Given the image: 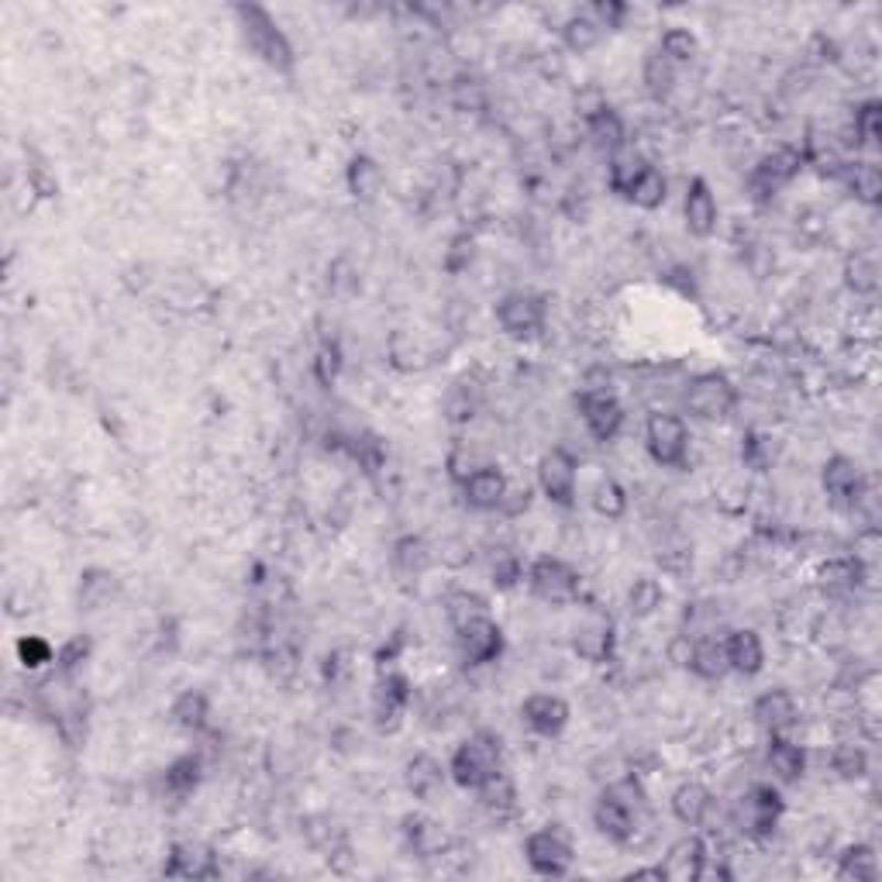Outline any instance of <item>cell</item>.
<instances>
[{
    "instance_id": "3",
    "label": "cell",
    "mask_w": 882,
    "mask_h": 882,
    "mask_svg": "<svg viewBox=\"0 0 882 882\" xmlns=\"http://www.w3.org/2000/svg\"><path fill=\"white\" fill-rule=\"evenodd\" d=\"M807 166V159H804V149H796V145H776V149H769L759 163L752 166V173H748V197L765 204L772 200L776 194H783L786 186L799 176V170Z\"/></svg>"
},
{
    "instance_id": "17",
    "label": "cell",
    "mask_w": 882,
    "mask_h": 882,
    "mask_svg": "<svg viewBox=\"0 0 882 882\" xmlns=\"http://www.w3.org/2000/svg\"><path fill=\"white\" fill-rule=\"evenodd\" d=\"M865 566L859 563L854 555H838V558H827L817 573V586L827 600H848L859 594V586L865 582Z\"/></svg>"
},
{
    "instance_id": "43",
    "label": "cell",
    "mask_w": 882,
    "mask_h": 882,
    "mask_svg": "<svg viewBox=\"0 0 882 882\" xmlns=\"http://www.w3.org/2000/svg\"><path fill=\"white\" fill-rule=\"evenodd\" d=\"M662 600H665L662 582L652 579V576H641V579H634L631 594H628V610H631L634 621H645V618H652V613L662 607Z\"/></svg>"
},
{
    "instance_id": "28",
    "label": "cell",
    "mask_w": 882,
    "mask_h": 882,
    "mask_svg": "<svg viewBox=\"0 0 882 882\" xmlns=\"http://www.w3.org/2000/svg\"><path fill=\"white\" fill-rule=\"evenodd\" d=\"M586 139H590V145L597 152H603L610 159L613 152L628 145V124L613 107H603V111H597L594 118H586Z\"/></svg>"
},
{
    "instance_id": "54",
    "label": "cell",
    "mask_w": 882,
    "mask_h": 882,
    "mask_svg": "<svg viewBox=\"0 0 882 882\" xmlns=\"http://www.w3.org/2000/svg\"><path fill=\"white\" fill-rule=\"evenodd\" d=\"M469 262H472V238L469 235L451 238V246L445 252V270L448 273H462V270H469Z\"/></svg>"
},
{
    "instance_id": "25",
    "label": "cell",
    "mask_w": 882,
    "mask_h": 882,
    "mask_svg": "<svg viewBox=\"0 0 882 882\" xmlns=\"http://www.w3.org/2000/svg\"><path fill=\"white\" fill-rule=\"evenodd\" d=\"M689 673L704 679V683H717L731 673L728 665V652H725V638L717 634H704V638H693V649H689Z\"/></svg>"
},
{
    "instance_id": "50",
    "label": "cell",
    "mask_w": 882,
    "mask_h": 882,
    "mask_svg": "<svg viewBox=\"0 0 882 882\" xmlns=\"http://www.w3.org/2000/svg\"><path fill=\"white\" fill-rule=\"evenodd\" d=\"M56 649L48 645L45 638H39V634H24V638H18V662L24 665V669H42V665H48V662H56Z\"/></svg>"
},
{
    "instance_id": "15",
    "label": "cell",
    "mask_w": 882,
    "mask_h": 882,
    "mask_svg": "<svg viewBox=\"0 0 882 882\" xmlns=\"http://www.w3.org/2000/svg\"><path fill=\"white\" fill-rule=\"evenodd\" d=\"M820 487H824V497L831 500L835 507H845L851 511L854 500H859L862 487H865V476L859 469V462L848 459V456H831L820 469Z\"/></svg>"
},
{
    "instance_id": "6",
    "label": "cell",
    "mask_w": 882,
    "mask_h": 882,
    "mask_svg": "<svg viewBox=\"0 0 882 882\" xmlns=\"http://www.w3.org/2000/svg\"><path fill=\"white\" fill-rule=\"evenodd\" d=\"M689 427L679 414L673 411H655L645 424V448L652 462L665 466V469H683L689 459Z\"/></svg>"
},
{
    "instance_id": "39",
    "label": "cell",
    "mask_w": 882,
    "mask_h": 882,
    "mask_svg": "<svg viewBox=\"0 0 882 882\" xmlns=\"http://www.w3.org/2000/svg\"><path fill=\"white\" fill-rule=\"evenodd\" d=\"M845 286L854 297H875L879 293V262L869 252H854L845 259Z\"/></svg>"
},
{
    "instance_id": "9",
    "label": "cell",
    "mask_w": 882,
    "mask_h": 882,
    "mask_svg": "<svg viewBox=\"0 0 882 882\" xmlns=\"http://www.w3.org/2000/svg\"><path fill=\"white\" fill-rule=\"evenodd\" d=\"M576 487H579V462L569 448L555 445L538 459V490L545 493L548 503L569 507L576 503Z\"/></svg>"
},
{
    "instance_id": "32",
    "label": "cell",
    "mask_w": 882,
    "mask_h": 882,
    "mask_svg": "<svg viewBox=\"0 0 882 882\" xmlns=\"http://www.w3.org/2000/svg\"><path fill=\"white\" fill-rule=\"evenodd\" d=\"M624 197L641 210H658L665 204V197H669V179H665V173L658 166L649 163L638 173V179L631 183V190Z\"/></svg>"
},
{
    "instance_id": "24",
    "label": "cell",
    "mask_w": 882,
    "mask_h": 882,
    "mask_svg": "<svg viewBox=\"0 0 882 882\" xmlns=\"http://www.w3.org/2000/svg\"><path fill=\"white\" fill-rule=\"evenodd\" d=\"M594 824L610 841L628 845L631 835H634V824H638V810L631 804H624L618 793L603 790V796L597 799V807H594Z\"/></svg>"
},
{
    "instance_id": "38",
    "label": "cell",
    "mask_w": 882,
    "mask_h": 882,
    "mask_svg": "<svg viewBox=\"0 0 882 882\" xmlns=\"http://www.w3.org/2000/svg\"><path fill=\"white\" fill-rule=\"evenodd\" d=\"M649 166V159L641 155V152H634L631 145H624V149H618L610 155V163H607V183H610V190L613 194H628L631 190V183L638 179V173Z\"/></svg>"
},
{
    "instance_id": "41",
    "label": "cell",
    "mask_w": 882,
    "mask_h": 882,
    "mask_svg": "<svg viewBox=\"0 0 882 882\" xmlns=\"http://www.w3.org/2000/svg\"><path fill=\"white\" fill-rule=\"evenodd\" d=\"M563 42H566L569 52H579V56H582V52H594L603 42V29L590 18V11H579V14L566 18Z\"/></svg>"
},
{
    "instance_id": "20",
    "label": "cell",
    "mask_w": 882,
    "mask_h": 882,
    "mask_svg": "<svg viewBox=\"0 0 882 882\" xmlns=\"http://www.w3.org/2000/svg\"><path fill=\"white\" fill-rule=\"evenodd\" d=\"M170 879H214L221 875L218 854L200 841H179L170 851V862L163 869Z\"/></svg>"
},
{
    "instance_id": "47",
    "label": "cell",
    "mask_w": 882,
    "mask_h": 882,
    "mask_svg": "<svg viewBox=\"0 0 882 882\" xmlns=\"http://www.w3.org/2000/svg\"><path fill=\"white\" fill-rule=\"evenodd\" d=\"M476 796H479V804H483V810H490L493 817H503V814L514 810L518 790H514L511 780H507V772H500V776L490 780L483 790H476Z\"/></svg>"
},
{
    "instance_id": "12",
    "label": "cell",
    "mask_w": 882,
    "mask_h": 882,
    "mask_svg": "<svg viewBox=\"0 0 882 882\" xmlns=\"http://www.w3.org/2000/svg\"><path fill=\"white\" fill-rule=\"evenodd\" d=\"M579 417L586 424V432H590L594 442H613L621 435L624 427V407L621 400L613 396L610 390H597V393H582L579 396Z\"/></svg>"
},
{
    "instance_id": "56",
    "label": "cell",
    "mask_w": 882,
    "mask_h": 882,
    "mask_svg": "<svg viewBox=\"0 0 882 882\" xmlns=\"http://www.w3.org/2000/svg\"><path fill=\"white\" fill-rule=\"evenodd\" d=\"M527 503H531V487H518V483H511V487H507L503 503H500V514L518 518V514L527 511Z\"/></svg>"
},
{
    "instance_id": "35",
    "label": "cell",
    "mask_w": 882,
    "mask_h": 882,
    "mask_svg": "<svg viewBox=\"0 0 882 882\" xmlns=\"http://www.w3.org/2000/svg\"><path fill=\"white\" fill-rule=\"evenodd\" d=\"M118 597V576L111 569H87L79 576V607L104 610Z\"/></svg>"
},
{
    "instance_id": "10",
    "label": "cell",
    "mask_w": 882,
    "mask_h": 882,
    "mask_svg": "<svg viewBox=\"0 0 882 882\" xmlns=\"http://www.w3.org/2000/svg\"><path fill=\"white\" fill-rule=\"evenodd\" d=\"M545 320H548V304L538 293H527V290H514L500 297L497 304V325L511 335V338H534L545 331Z\"/></svg>"
},
{
    "instance_id": "49",
    "label": "cell",
    "mask_w": 882,
    "mask_h": 882,
    "mask_svg": "<svg viewBox=\"0 0 882 882\" xmlns=\"http://www.w3.org/2000/svg\"><path fill=\"white\" fill-rule=\"evenodd\" d=\"M479 613H490V607L483 603V597H476L469 590H451L445 597V618H448L451 628H459V624L479 618Z\"/></svg>"
},
{
    "instance_id": "37",
    "label": "cell",
    "mask_w": 882,
    "mask_h": 882,
    "mask_svg": "<svg viewBox=\"0 0 882 882\" xmlns=\"http://www.w3.org/2000/svg\"><path fill=\"white\" fill-rule=\"evenodd\" d=\"M435 563V552L432 545H427L421 534H404L396 545H393V566L396 573H404V576H421L427 573V566Z\"/></svg>"
},
{
    "instance_id": "26",
    "label": "cell",
    "mask_w": 882,
    "mask_h": 882,
    "mask_svg": "<svg viewBox=\"0 0 882 882\" xmlns=\"http://www.w3.org/2000/svg\"><path fill=\"white\" fill-rule=\"evenodd\" d=\"M404 835H407V845L417 859H438V854L448 851V831L442 827V820L435 817H424V814H411L404 820Z\"/></svg>"
},
{
    "instance_id": "33",
    "label": "cell",
    "mask_w": 882,
    "mask_h": 882,
    "mask_svg": "<svg viewBox=\"0 0 882 882\" xmlns=\"http://www.w3.org/2000/svg\"><path fill=\"white\" fill-rule=\"evenodd\" d=\"M835 875L838 879H848V882H875L879 879V854H875V848H869V845H848L838 854Z\"/></svg>"
},
{
    "instance_id": "5",
    "label": "cell",
    "mask_w": 882,
    "mask_h": 882,
    "mask_svg": "<svg viewBox=\"0 0 882 882\" xmlns=\"http://www.w3.org/2000/svg\"><path fill=\"white\" fill-rule=\"evenodd\" d=\"M527 586L534 600H542L548 607H569L579 600V573L558 555H542L534 558L527 569Z\"/></svg>"
},
{
    "instance_id": "53",
    "label": "cell",
    "mask_w": 882,
    "mask_h": 882,
    "mask_svg": "<svg viewBox=\"0 0 882 882\" xmlns=\"http://www.w3.org/2000/svg\"><path fill=\"white\" fill-rule=\"evenodd\" d=\"M87 655H90V641L84 634H76V638H69L66 645L59 649L56 662H59L63 673H73V669H79V665L87 662Z\"/></svg>"
},
{
    "instance_id": "46",
    "label": "cell",
    "mask_w": 882,
    "mask_h": 882,
    "mask_svg": "<svg viewBox=\"0 0 882 882\" xmlns=\"http://www.w3.org/2000/svg\"><path fill=\"white\" fill-rule=\"evenodd\" d=\"M831 769L841 780H862L869 772V752L854 741H838L831 748Z\"/></svg>"
},
{
    "instance_id": "42",
    "label": "cell",
    "mask_w": 882,
    "mask_h": 882,
    "mask_svg": "<svg viewBox=\"0 0 882 882\" xmlns=\"http://www.w3.org/2000/svg\"><path fill=\"white\" fill-rule=\"evenodd\" d=\"M386 356L393 362V369L400 372H414V369H424L427 366V352H424V345L414 338V331H393L390 341H386Z\"/></svg>"
},
{
    "instance_id": "55",
    "label": "cell",
    "mask_w": 882,
    "mask_h": 882,
    "mask_svg": "<svg viewBox=\"0 0 882 882\" xmlns=\"http://www.w3.org/2000/svg\"><path fill=\"white\" fill-rule=\"evenodd\" d=\"M331 293H338V297H352V293L359 290V276H356V270H352V262L349 259H338L335 265H331Z\"/></svg>"
},
{
    "instance_id": "45",
    "label": "cell",
    "mask_w": 882,
    "mask_h": 882,
    "mask_svg": "<svg viewBox=\"0 0 882 882\" xmlns=\"http://www.w3.org/2000/svg\"><path fill=\"white\" fill-rule=\"evenodd\" d=\"M697 48H700L697 35H693L689 29H683V24L665 29L662 39H658V52H662V56H669L676 66H686V63L697 59Z\"/></svg>"
},
{
    "instance_id": "14",
    "label": "cell",
    "mask_w": 882,
    "mask_h": 882,
    "mask_svg": "<svg viewBox=\"0 0 882 882\" xmlns=\"http://www.w3.org/2000/svg\"><path fill=\"white\" fill-rule=\"evenodd\" d=\"M521 720L531 734L558 738L569 725V704L558 697V693H531L521 704Z\"/></svg>"
},
{
    "instance_id": "36",
    "label": "cell",
    "mask_w": 882,
    "mask_h": 882,
    "mask_svg": "<svg viewBox=\"0 0 882 882\" xmlns=\"http://www.w3.org/2000/svg\"><path fill=\"white\" fill-rule=\"evenodd\" d=\"M170 714L176 720V728L200 734L207 728V720H210V700L204 697L200 689H183L179 697L173 700Z\"/></svg>"
},
{
    "instance_id": "30",
    "label": "cell",
    "mask_w": 882,
    "mask_h": 882,
    "mask_svg": "<svg viewBox=\"0 0 882 882\" xmlns=\"http://www.w3.org/2000/svg\"><path fill=\"white\" fill-rule=\"evenodd\" d=\"M641 84H645V90L655 100H665L679 84V66L655 48V52H649V56H645V63H641Z\"/></svg>"
},
{
    "instance_id": "2",
    "label": "cell",
    "mask_w": 882,
    "mask_h": 882,
    "mask_svg": "<svg viewBox=\"0 0 882 882\" xmlns=\"http://www.w3.org/2000/svg\"><path fill=\"white\" fill-rule=\"evenodd\" d=\"M235 14H238V24H242V35H246V45L252 48V56L276 73H290L293 69V45L280 32L273 14L265 8H255V4L235 8Z\"/></svg>"
},
{
    "instance_id": "19",
    "label": "cell",
    "mask_w": 882,
    "mask_h": 882,
    "mask_svg": "<svg viewBox=\"0 0 882 882\" xmlns=\"http://www.w3.org/2000/svg\"><path fill=\"white\" fill-rule=\"evenodd\" d=\"M683 218H686L689 235H697V238H710L717 231L720 207H717V197H714L707 179H700V176L689 179L686 197H683Z\"/></svg>"
},
{
    "instance_id": "27",
    "label": "cell",
    "mask_w": 882,
    "mask_h": 882,
    "mask_svg": "<svg viewBox=\"0 0 882 882\" xmlns=\"http://www.w3.org/2000/svg\"><path fill=\"white\" fill-rule=\"evenodd\" d=\"M669 804H673V817H676L679 824H686V827H700V824H707V817H710V810H714V793H710L704 783L689 780V783L676 786V793H673Z\"/></svg>"
},
{
    "instance_id": "1",
    "label": "cell",
    "mask_w": 882,
    "mask_h": 882,
    "mask_svg": "<svg viewBox=\"0 0 882 882\" xmlns=\"http://www.w3.org/2000/svg\"><path fill=\"white\" fill-rule=\"evenodd\" d=\"M503 772V744L493 731H476L469 734L448 762V776L459 790L476 793L483 790L490 780H497Z\"/></svg>"
},
{
    "instance_id": "44",
    "label": "cell",
    "mask_w": 882,
    "mask_h": 882,
    "mask_svg": "<svg viewBox=\"0 0 882 882\" xmlns=\"http://www.w3.org/2000/svg\"><path fill=\"white\" fill-rule=\"evenodd\" d=\"M200 776H204V762L200 755H183L176 759L170 769H166V790L173 796H190L197 786H200Z\"/></svg>"
},
{
    "instance_id": "4",
    "label": "cell",
    "mask_w": 882,
    "mask_h": 882,
    "mask_svg": "<svg viewBox=\"0 0 882 882\" xmlns=\"http://www.w3.org/2000/svg\"><path fill=\"white\" fill-rule=\"evenodd\" d=\"M524 859H527L534 875L563 879V875L573 872L576 848H573V838L563 831V827L548 824V827H538V831H531L524 838Z\"/></svg>"
},
{
    "instance_id": "23",
    "label": "cell",
    "mask_w": 882,
    "mask_h": 882,
    "mask_svg": "<svg viewBox=\"0 0 882 882\" xmlns=\"http://www.w3.org/2000/svg\"><path fill=\"white\" fill-rule=\"evenodd\" d=\"M411 704V679L404 673H383L377 689H372V714L380 728H393L400 714Z\"/></svg>"
},
{
    "instance_id": "21",
    "label": "cell",
    "mask_w": 882,
    "mask_h": 882,
    "mask_svg": "<svg viewBox=\"0 0 882 882\" xmlns=\"http://www.w3.org/2000/svg\"><path fill=\"white\" fill-rule=\"evenodd\" d=\"M765 765L780 783H799L807 772V748L793 734H769Z\"/></svg>"
},
{
    "instance_id": "22",
    "label": "cell",
    "mask_w": 882,
    "mask_h": 882,
    "mask_svg": "<svg viewBox=\"0 0 882 882\" xmlns=\"http://www.w3.org/2000/svg\"><path fill=\"white\" fill-rule=\"evenodd\" d=\"M725 652H728L731 673H738V676H759L765 669V641L752 628H734V631H728Z\"/></svg>"
},
{
    "instance_id": "7",
    "label": "cell",
    "mask_w": 882,
    "mask_h": 882,
    "mask_svg": "<svg viewBox=\"0 0 882 882\" xmlns=\"http://www.w3.org/2000/svg\"><path fill=\"white\" fill-rule=\"evenodd\" d=\"M780 817H783V796L776 786H769V783L748 786L744 796L738 799V810H734V824L741 827V835L752 838V841L772 838V831L780 827Z\"/></svg>"
},
{
    "instance_id": "18",
    "label": "cell",
    "mask_w": 882,
    "mask_h": 882,
    "mask_svg": "<svg viewBox=\"0 0 882 882\" xmlns=\"http://www.w3.org/2000/svg\"><path fill=\"white\" fill-rule=\"evenodd\" d=\"M507 487H511V479H507V472L493 462L487 466H479L466 483H462V497L466 503L472 507V511L479 514H490V511H500V503L507 497Z\"/></svg>"
},
{
    "instance_id": "48",
    "label": "cell",
    "mask_w": 882,
    "mask_h": 882,
    "mask_svg": "<svg viewBox=\"0 0 882 882\" xmlns=\"http://www.w3.org/2000/svg\"><path fill=\"white\" fill-rule=\"evenodd\" d=\"M594 511L607 521H621L628 514V490L618 479H603L594 490Z\"/></svg>"
},
{
    "instance_id": "29",
    "label": "cell",
    "mask_w": 882,
    "mask_h": 882,
    "mask_svg": "<svg viewBox=\"0 0 882 882\" xmlns=\"http://www.w3.org/2000/svg\"><path fill=\"white\" fill-rule=\"evenodd\" d=\"M445 780H448V769L435 755H424V752L414 755L404 772V783L417 799H435L445 790Z\"/></svg>"
},
{
    "instance_id": "16",
    "label": "cell",
    "mask_w": 882,
    "mask_h": 882,
    "mask_svg": "<svg viewBox=\"0 0 882 882\" xmlns=\"http://www.w3.org/2000/svg\"><path fill=\"white\" fill-rule=\"evenodd\" d=\"M752 717L765 734H793L799 725V704L790 689H765L752 707Z\"/></svg>"
},
{
    "instance_id": "31",
    "label": "cell",
    "mask_w": 882,
    "mask_h": 882,
    "mask_svg": "<svg viewBox=\"0 0 882 882\" xmlns=\"http://www.w3.org/2000/svg\"><path fill=\"white\" fill-rule=\"evenodd\" d=\"M345 183L356 200H377L383 190V166L372 155H356L345 170Z\"/></svg>"
},
{
    "instance_id": "34",
    "label": "cell",
    "mask_w": 882,
    "mask_h": 882,
    "mask_svg": "<svg viewBox=\"0 0 882 882\" xmlns=\"http://www.w3.org/2000/svg\"><path fill=\"white\" fill-rule=\"evenodd\" d=\"M841 176H845L848 190L854 194V200H859V204L875 207L882 200V173H879L875 163H845Z\"/></svg>"
},
{
    "instance_id": "13",
    "label": "cell",
    "mask_w": 882,
    "mask_h": 882,
    "mask_svg": "<svg viewBox=\"0 0 882 882\" xmlns=\"http://www.w3.org/2000/svg\"><path fill=\"white\" fill-rule=\"evenodd\" d=\"M710 862V848L700 835H686L679 838L669 851H665V859L658 862L665 882H697L704 879V869Z\"/></svg>"
},
{
    "instance_id": "51",
    "label": "cell",
    "mask_w": 882,
    "mask_h": 882,
    "mask_svg": "<svg viewBox=\"0 0 882 882\" xmlns=\"http://www.w3.org/2000/svg\"><path fill=\"white\" fill-rule=\"evenodd\" d=\"M576 652L590 662H603L607 652H610V624L600 621L597 628H582L579 638H576Z\"/></svg>"
},
{
    "instance_id": "8",
    "label": "cell",
    "mask_w": 882,
    "mask_h": 882,
    "mask_svg": "<svg viewBox=\"0 0 882 882\" xmlns=\"http://www.w3.org/2000/svg\"><path fill=\"white\" fill-rule=\"evenodd\" d=\"M738 407V386L725 372H700L686 386V411L700 421H728Z\"/></svg>"
},
{
    "instance_id": "11",
    "label": "cell",
    "mask_w": 882,
    "mask_h": 882,
    "mask_svg": "<svg viewBox=\"0 0 882 882\" xmlns=\"http://www.w3.org/2000/svg\"><path fill=\"white\" fill-rule=\"evenodd\" d=\"M456 645L466 665H490L503 652V631L490 613H479V618L456 628Z\"/></svg>"
},
{
    "instance_id": "40",
    "label": "cell",
    "mask_w": 882,
    "mask_h": 882,
    "mask_svg": "<svg viewBox=\"0 0 882 882\" xmlns=\"http://www.w3.org/2000/svg\"><path fill=\"white\" fill-rule=\"evenodd\" d=\"M848 135H854V149H879V139H882V104L879 100H865V104L854 107Z\"/></svg>"
},
{
    "instance_id": "52",
    "label": "cell",
    "mask_w": 882,
    "mask_h": 882,
    "mask_svg": "<svg viewBox=\"0 0 882 882\" xmlns=\"http://www.w3.org/2000/svg\"><path fill=\"white\" fill-rule=\"evenodd\" d=\"M451 104H456L459 111H483L487 90L483 84H476V79H456V84H451Z\"/></svg>"
}]
</instances>
